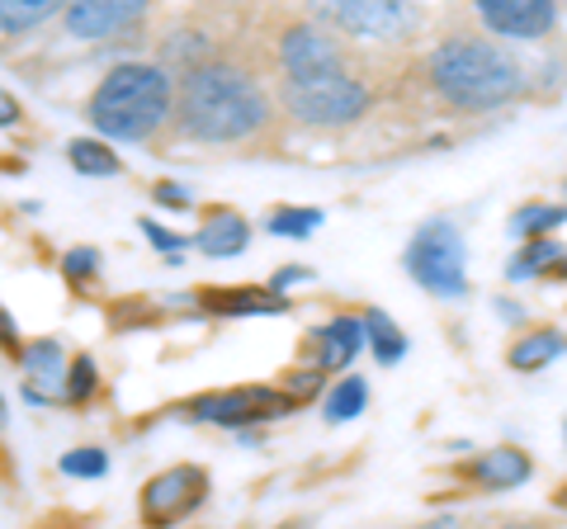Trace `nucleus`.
Returning a JSON list of instances; mask_svg holds the SVG:
<instances>
[{
	"label": "nucleus",
	"mask_w": 567,
	"mask_h": 529,
	"mask_svg": "<svg viewBox=\"0 0 567 529\" xmlns=\"http://www.w3.org/2000/svg\"><path fill=\"white\" fill-rule=\"evenodd\" d=\"M563 222H567V204H520L516 214H511V237L539 241Z\"/></svg>",
	"instance_id": "19"
},
{
	"label": "nucleus",
	"mask_w": 567,
	"mask_h": 529,
	"mask_svg": "<svg viewBox=\"0 0 567 529\" xmlns=\"http://www.w3.org/2000/svg\"><path fill=\"white\" fill-rule=\"evenodd\" d=\"M284 412H293V402L284 397V387L275 383H241V387H223V393H199L185 402L189 421L204 426H223V431H241V426H260Z\"/></svg>",
	"instance_id": "8"
},
{
	"label": "nucleus",
	"mask_w": 567,
	"mask_h": 529,
	"mask_svg": "<svg viewBox=\"0 0 567 529\" xmlns=\"http://www.w3.org/2000/svg\"><path fill=\"white\" fill-rule=\"evenodd\" d=\"M360 317H364V336H369V350L379 355V364H398L406 355V336H402L393 322H388V312L360 308Z\"/></svg>",
	"instance_id": "20"
},
{
	"label": "nucleus",
	"mask_w": 567,
	"mask_h": 529,
	"mask_svg": "<svg viewBox=\"0 0 567 529\" xmlns=\"http://www.w3.org/2000/svg\"><path fill=\"white\" fill-rule=\"evenodd\" d=\"M246 241H251V222H246L237 208H227V204L204 208V227L194 232V246H199L208 260H233L246 251Z\"/></svg>",
	"instance_id": "14"
},
{
	"label": "nucleus",
	"mask_w": 567,
	"mask_h": 529,
	"mask_svg": "<svg viewBox=\"0 0 567 529\" xmlns=\"http://www.w3.org/2000/svg\"><path fill=\"white\" fill-rule=\"evenodd\" d=\"M364 407H369V383L360 374H346V378L331 383V393L322 402V416L331 421V426H341V421H354Z\"/></svg>",
	"instance_id": "18"
},
{
	"label": "nucleus",
	"mask_w": 567,
	"mask_h": 529,
	"mask_svg": "<svg viewBox=\"0 0 567 529\" xmlns=\"http://www.w3.org/2000/svg\"><path fill=\"white\" fill-rule=\"evenodd\" d=\"M416 529H473V525L458 520V516H435V520H425V525H416Z\"/></svg>",
	"instance_id": "32"
},
{
	"label": "nucleus",
	"mask_w": 567,
	"mask_h": 529,
	"mask_svg": "<svg viewBox=\"0 0 567 529\" xmlns=\"http://www.w3.org/2000/svg\"><path fill=\"white\" fill-rule=\"evenodd\" d=\"M312 270H308V264H284V270H275V279H270V289L275 293H284V289H289V284H298V279H308Z\"/></svg>",
	"instance_id": "30"
},
{
	"label": "nucleus",
	"mask_w": 567,
	"mask_h": 529,
	"mask_svg": "<svg viewBox=\"0 0 567 529\" xmlns=\"http://www.w3.org/2000/svg\"><path fill=\"white\" fill-rule=\"evenodd\" d=\"M554 506H563V510H567V483H563V487L554 491Z\"/></svg>",
	"instance_id": "34"
},
{
	"label": "nucleus",
	"mask_w": 567,
	"mask_h": 529,
	"mask_svg": "<svg viewBox=\"0 0 567 529\" xmlns=\"http://www.w3.org/2000/svg\"><path fill=\"white\" fill-rule=\"evenodd\" d=\"M425 85L458 114H492L520 100L525 66L502 43H487L477 33H450L425 52Z\"/></svg>",
	"instance_id": "2"
},
{
	"label": "nucleus",
	"mask_w": 567,
	"mask_h": 529,
	"mask_svg": "<svg viewBox=\"0 0 567 529\" xmlns=\"http://www.w3.org/2000/svg\"><path fill=\"white\" fill-rule=\"evenodd\" d=\"M284 529H303V525H284Z\"/></svg>",
	"instance_id": "37"
},
{
	"label": "nucleus",
	"mask_w": 567,
	"mask_h": 529,
	"mask_svg": "<svg viewBox=\"0 0 567 529\" xmlns=\"http://www.w3.org/2000/svg\"><path fill=\"white\" fill-rule=\"evenodd\" d=\"M275 58H279V72H284L289 85H312V81H331V76L350 72L346 48L336 43V33L322 29L317 20L284 24L279 43H275Z\"/></svg>",
	"instance_id": "7"
},
{
	"label": "nucleus",
	"mask_w": 567,
	"mask_h": 529,
	"mask_svg": "<svg viewBox=\"0 0 567 529\" xmlns=\"http://www.w3.org/2000/svg\"><path fill=\"white\" fill-rule=\"evenodd\" d=\"M468 251L464 237L450 218H431L416 227V237L406 241V274L416 279L425 293L435 298H464L468 293Z\"/></svg>",
	"instance_id": "4"
},
{
	"label": "nucleus",
	"mask_w": 567,
	"mask_h": 529,
	"mask_svg": "<svg viewBox=\"0 0 567 529\" xmlns=\"http://www.w3.org/2000/svg\"><path fill=\"white\" fill-rule=\"evenodd\" d=\"M477 20L502 39H544L558 24V6H548V0H477Z\"/></svg>",
	"instance_id": "12"
},
{
	"label": "nucleus",
	"mask_w": 567,
	"mask_h": 529,
	"mask_svg": "<svg viewBox=\"0 0 567 529\" xmlns=\"http://www.w3.org/2000/svg\"><path fill=\"white\" fill-rule=\"evenodd\" d=\"M563 350H567V336H563L558 326H535V331H525L520 341H511L506 364L516 369V374H539V369L554 364Z\"/></svg>",
	"instance_id": "17"
},
{
	"label": "nucleus",
	"mask_w": 567,
	"mask_h": 529,
	"mask_svg": "<svg viewBox=\"0 0 567 529\" xmlns=\"http://www.w3.org/2000/svg\"><path fill=\"white\" fill-rule=\"evenodd\" d=\"M529 454L516 449V445H496L487 454H473L468 464H458V478L473 483V487H483V491H511V487H520L529 483Z\"/></svg>",
	"instance_id": "13"
},
{
	"label": "nucleus",
	"mask_w": 567,
	"mask_h": 529,
	"mask_svg": "<svg viewBox=\"0 0 567 529\" xmlns=\"http://www.w3.org/2000/svg\"><path fill=\"white\" fill-rule=\"evenodd\" d=\"M85 118L114 143H152L175 123V76L162 62H118L85 100Z\"/></svg>",
	"instance_id": "3"
},
{
	"label": "nucleus",
	"mask_w": 567,
	"mask_h": 529,
	"mask_svg": "<svg viewBox=\"0 0 567 529\" xmlns=\"http://www.w3.org/2000/svg\"><path fill=\"white\" fill-rule=\"evenodd\" d=\"M152 199L162 204V208H175V214H181V208H189V194H185L181 185H171V180L156 185V189H152Z\"/></svg>",
	"instance_id": "29"
},
{
	"label": "nucleus",
	"mask_w": 567,
	"mask_h": 529,
	"mask_svg": "<svg viewBox=\"0 0 567 529\" xmlns=\"http://www.w3.org/2000/svg\"><path fill=\"white\" fill-rule=\"evenodd\" d=\"M142 20H147V6H137V0H76V6L62 10V29L85 43L118 39V33L137 29Z\"/></svg>",
	"instance_id": "10"
},
{
	"label": "nucleus",
	"mask_w": 567,
	"mask_h": 529,
	"mask_svg": "<svg viewBox=\"0 0 567 529\" xmlns=\"http://www.w3.org/2000/svg\"><path fill=\"white\" fill-rule=\"evenodd\" d=\"M62 473L66 478H104V473H110V454H104L100 445L71 449V454H62Z\"/></svg>",
	"instance_id": "27"
},
{
	"label": "nucleus",
	"mask_w": 567,
	"mask_h": 529,
	"mask_svg": "<svg viewBox=\"0 0 567 529\" xmlns=\"http://www.w3.org/2000/svg\"><path fill=\"white\" fill-rule=\"evenodd\" d=\"M554 279H567V260H563V264H558V270H554Z\"/></svg>",
	"instance_id": "35"
},
{
	"label": "nucleus",
	"mask_w": 567,
	"mask_h": 529,
	"mask_svg": "<svg viewBox=\"0 0 567 529\" xmlns=\"http://www.w3.org/2000/svg\"><path fill=\"white\" fill-rule=\"evenodd\" d=\"M142 232H147V241L156 246V251H175V246H181V237L166 232V227H156V222H142Z\"/></svg>",
	"instance_id": "31"
},
{
	"label": "nucleus",
	"mask_w": 567,
	"mask_h": 529,
	"mask_svg": "<svg viewBox=\"0 0 567 529\" xmlns=\"http://www.w3.org/2000/svg\"><path fill=\"white\" fill-rule=\"evenodd\" d=\"M317 227H322V208H275L270 214L275 237H308Z\"/></svg>",
	"instance_id": "26"
},
{
	"label": "nucleus",
	"mask_w": 567,
	"mask_h": 529,
	"mask_svg": "<svg viewBox=\"0 0 567 529\" xmlns=\"http://www.w3.org/2000/svg\"><path fill=\"white\" fill-rule=\"evenodd\" d=\"M66 162L76 166L81 175H118L123 170L114 147L100 143V137H71V143H66Z\"/></svg>",
	"instance_id": "21"
},
{
	"label": "nucleus",
	"mask_w": 567,
	"mask_h": 529,
	"mask_svg": "<svg viewBox=\"0 0 567 529\" xmlns=\"http://www.w3.org/2000/svg\"><path fill=\"white\" fill-rule=\"evenodd\" d=\"M563 260H567V256H563V246H558L554 237H539V241H525V246H520V256H511L506 274H511V279H529V274H539V270L554 274Z\"/></svg>",
	"instance_id": "22"
},
{
	"label": "nucleus",
	"mask_w": 567,
	"mask_h": 529,
	"mask_svg": "<svg viewBox=\"0 0 567 529\" xmlns=\"http://www.w3.org/2000/svg\"><path fill=\"white\" fill-rule=\"evenodd\" d=\"M279 100H284V114L308 123V128H346V123H360L369 114V85L346 72V76H331V81H312V85H279Z\"/></svg>",
	"instance_id": "5"
},
{
	"label": "nucleus",
	"mask_w": 567,
	"mask_h": 529,
	"mask_svg": "<svg viewBox=\"0 0 567 529\" xmlns=\"http://www.w3.org/2000/svg\"><path fill=\"white\" fill-rule=\"evenodd\" d=\"M213 317H275V312H289V298L275 293V289H199L194 293Z\"/></svg>",
	"instance_id": "15"
},
{
	"label": "nucleus",
	"mask_w": 567,
	"mask_h": 529,
	"mask_svg": "<svg viewBox=\"0 0 567 529\" xmlns=\"http://www.w3.org/2000/svg\"><path fill=\"white\" fill-rule=\"evenodd\" d=\"M275 104L251 66L213 58L175 81V137L199 147H251L270 133Z\"/></svg>",
	"instance_id": "1"
},
{
	"label": "nucleus",
	"mask_w": 567,
	"mask_h": 529,
	"mask_svg": "<svg viewBox=\"0 0 567 529\" xmlns=\"http://www.w3.org/2000/svg\"><path fill=\"white\" fill-rule=\"evenodd\" d=\"M52 14H58L52 0H6V6H0V29H6V33H24L33 24L52 20Z\"/></svg>",
	"instance_id": "23"
},
{
	"label": "nucleus",
	"mask_w": 567,
	"mask_h": 529,
	"mask_svg": "<svg viewBox=\"0 0 567 529\" xmlns=\"http://www.w3.org/2000/svg\"><path fill=\"white\" fill-rule=\"evenodd\" d=\"M322 20L354 39H402L416 29V10L398 0H336L322 10Z\"/></svg>",
	"instance_id": "9"
},
{
	"label": "nucleus",
	"mask_w": 567,
	"mask_h": 529,
	"mask_svg": "<svg viewBox=\"0 0 567 529\" xmlns=\"http://www.w3.org/2000/svg\"><path fill=\"white\" fill-rule=\"evenodd\" d=\"M208 491H213V478L204 464H171L156 478L142 483L137 520L142 529H175L208 501Z\"/></svg>",
	"instance_id": "6"
},
{
	"label": "nucleus",
	"mask_w": 567,
	"mask_h": 529,
	"mask_svg": "<svg viewBox=\"0 0 567 529\" xmlns=\"http://www.w3.org/2000/svg\"><path fill=\"white\" fill-rule=\"evenodd\" d=\"M20 364L29 374V397H62L66 393V355H62V341H29L20 350Z\"/></svg>",
	"instance_id": "16"
},
{
	"label": "nucleus",
	"mask_w": 567,
	"mask_h": 529,
	"mask_svg": "<svg viewBox=\"0 0 567 529\" xmlns=\"http://www.w3.org/2000/svg\"><path fill=\"white\" fill-rule=\"evenodd\" d=\"M279 387H284V397H289L293 407H303V402H312L317 393H322V369L303 364V369H293L289 378H279Z\"/></svg>",
	"instance_id": "28"
},
{
	"label": "nucleus",
	"mask_w": 567,
	"mask_h": 529,
	"mask_svg": "<svg viewBox=\"0 0 567 529\" xmlns=\"http://www.w3.org/2000/svg\"><path fill=\"white\" fill-rule=\"evenodd\" d=\"M95 383H100L95 360H91V355H76V360H71V374H66V393H62V402H66V407H85V402L95 397Z\"/></svg>",
	"instance_id": "25"
},
{
	"label": "nucleus",
	"mask_w": 567,
	"mask_h": 529,
	"mask_svg": "<svg viewBox=\"0 0 567 529\" xmlns=\"http://www.w3.org/2000/svg\"><path fill=\"white\" fill-rule=\"evenodd\" d=\"M100 264H104V256L95 251V246H71V251L62 256V279L76 293H85L91 279H100Z\"/></svg>",
	"instance_id": "24"
},
{
	"label": "nucleus",
	"mask_w": 567,
	"mask_h": 529,
	"mask_svg": "<svg viewBox=\"0 0 567 529\" xmlns=\"http://www.w3.org/2000/svg\"><path fill=\"white\" fill-rule=\"evenodd\" d=\"M502 529H544V525H535V520H511V525H502Z\"/></svg>",
	"instance_id": "33"
},
{
	"label": "nucleus",
	"mask_w": 567,
	"mask_h": 529,
	"mask_svg": "<svg viewBox=\"0 0 567 529\" xmlns=\"http://www.w3.org/2000/svg\"><path fill=\"white\" fill-rule=\"evenodd\" d=\"M52 529H81V525H52Z\"/></svg>",
	"instance_id": "36"
},
{
	"label": "nucleus",
	"mask_w": 567,
	"mask_h": 529,
	"mask_svg": "<svg viewBox=\"0 0 567 529\" xmlns=\"http://www.w3.org/2000/svg\"><path fill=\"white\" fill-rule=\"evenodd\" d=\"M364 345H369L364 317H360V312H341V317H331V322H322L317 331H308V336H303V360L327 374V369L350 364Z\"/></svg>",
	"instance_id": "11"
}]
</instances>
